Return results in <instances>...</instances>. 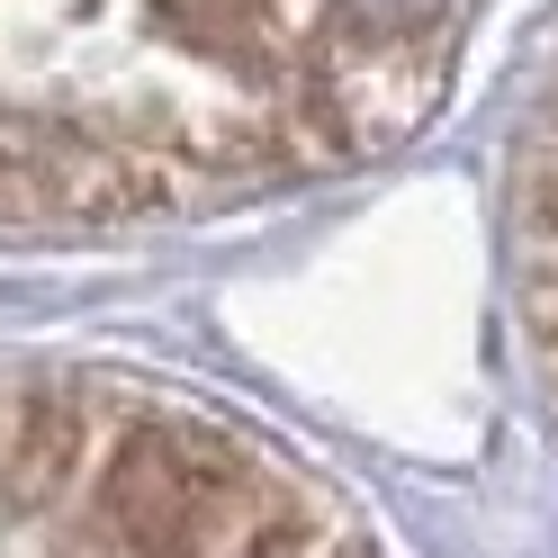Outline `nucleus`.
Listing matches in <instances>:
<instances>
[{
	"label": "nucleus",
	"instance_id": "2",
	"mask_svg": "<svg viewBox=\"0 0 558 558\" xmlns=\"http://www.w3.org/2000/svg\"><path fill=\"white\" fill-rule=\"evenodd\" d=\"M450 0H342V19L361 27V37H414V27H433Z\"/></svg>",
	"mask_w": 558,
	"mask_h": 558
},
{
	"label": "nucleus",
	"instance_id": "5",
	"mask_svg": "<svg viewBox=\"0 0 558 558\" xmlns=\"http://www.w3.org/2000/svg\"><path fill=\"white\" fill-rule=\"evenodd\" d=\"M333 558H361V549H333Z\"/></svg>",
	"mask_w": 558,
	"mask_h": 558
},
{
	"label": "nucleus",
	"instance_id": "3",
	"mask_svg": "<svg viewBox=\"0 0 558 558\" xmlns=\"http://www.w3.org/2000/svg\"><path fill=\"white\" fill-rule=\"evenodd\" d=\"M541 217H549V226H558V181H549V190H541Z\"/></svg>",
	"mask_w": 558,
	"mask_h": 558
},
{
	"label": "nucleus",
	"instance_id": "1",
	"mask_svg": "<svg viewBox=\"0 0 558 558\" xmlns=\"http://www.w3.org/2000/svg\"><path fill=\"white\" fill-rule=\"evenodd\" d=\"M82 433H90V405L73 388H19L10 433H0V505L46 513L82 469Z\"/></svg>",
	"mask_w": 558,
	"mask_h": 558
},
{
	"label": "nucleus",
	"instance_id": "4",
	"mask_svg": "<svg viewBox=\"0 0 558 558\" xmlns=\"http://www.w3.org/2000/svg\"><path fill=\"white\" fill-rule=\"evenodd\" d=\"M207 10H253V0H207Z\"/></svg>",
	"mask_w": 558,
	"mask_h": 558
}]
</instances>
